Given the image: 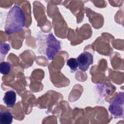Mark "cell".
<instances>
[{
    "instance_id": "8",
    "label": "cell",
    "mask_w": 124,
    "mask_h": 124,
    "mask_svg": "<svg viewBox=\"0 0 124 124\" xmlns=\"http://www.w3.org/2000/svg\"><path fill=\"white\" fill-rule=\"evenodd\" d=\"M67 65L70 68L71 72H75L78 67V63L77 59L71 58L67 61Z\"/></svg>"
},
{
    "instance_id": "3",
    "label": "cell",
    "mask_w": 124,
    "mask_h": 124,
    "mask_svg": "<svg viewBox=\"0 0 124 124\" xmlns=\"http://www.w3.org/2000/svg\"><path fill=\"white\" fill-rule=\"evenodd\" d=\"M124 93H119L108 107L110 113L115 118H123L124 116Z\"/></svg>"
},
{
    "instance_id": "2",
    "label": "cell",
    "mask_w": 124,
    "mask_h": 124,
    "mask_svg": "<svg viewBox=\"0 0 124 124\" xmlns=\"http://www.w3.org/2000/svg\"><path fill=\"white\" fill-rule=\"evenodd\" d=\"M61 49V43L52 33H49L46 38L45 53L49 60L53 59Z\"/></svg>"
},
{
    "instance_id": "7",
    "label": "cell",
    "mask_w": 124,
    "mask_h": 124,
    "mask_svg": "<svg viewBox=\"0 0 124 124\" xmlns=\"http://www.w3.org/2000/svg\"><path fill=\"white\" fill-rule=\"evenodd\" d=\"M11 69V64L7 62H1L0 64V72L2 75H7Z\"/></svg>"
},
{
    "instance_id": "4",
    "label": "cell",
    "mask_w": 124,
    "mask_h": 124,
    "mask_svg": "<svg viewBox=\"0 0 124 124\" xmlns=\"http://www.w3.org/2000/svg\"><path fill=\"white\" fill-rule=\"evenodd\" d=\"M77 60L78 68L82 71H87L93 62L92 54L87 51L81 53L77 58Z\"/></svg>"
},
{
    "instance_id": "5",
    "label": "cell",
    "mask_w": 124,
    "mask_h": 124,
    "mask_svg": "<svg viewBox=\"0 0 124 124\" xmlns=\"http://www.w3.org/2000/svg\"><path fill=\"white\" fill-rule=\"evenodd\" d=\"M16 100V94L14 91H7L3 98V101L8 108H12L15 105Z\"/></svg>"
},
{
    "instance_id": "1",
    "label": "cell",
    "mask_w": 124,
    "mask_h": 124,
    "mask_svg": "<svg viewBox=\"0 0 124 124\" xmlns=\"http://www.w3.org/2000/svg\"><path fill=\"white\" fill-rule=\"evenodd\" d=\"M26 15L18 5H14L7 14L4 29L8 34L18 33L25 26Z\"/></svg>"
},
{
    "instance_id": "6",
    "label": "cell",
    "mask_w": 124,
    "mask_h": 124,
    "mask_svg": "<svg viewBox=\"0 0 124 124\" xmlns=\"http://www.w3.org/2000/svg\"><path fill=\"white\" fill-rule=\"evenodd\" d=\"M13 119V115L9 111L0 109V123L1 124H10Z\"/></svg>"
},
{
    "instance_id": "9",
    "label": "cell",
    "mask_w": 124,
    "mask_h": 124,
    "mask_svg": "<svg viewBox=\"0 0 124 124\" xmlns=\"http://www.w3.org/2000/svg\"><path fill=\"white\" fill-rule=\"evenodd\" d=\"M0 48L1 56H2V55H4V56H5L9 51L10 46V45L7 43H0Z\"/></svg>"
}]
</instances>
